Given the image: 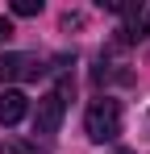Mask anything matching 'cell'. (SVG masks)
<instances>
[{"label": "cell", "mask_w": 150, "mask_h": 154, "mask_svg": "<svg viewBox=\"0 0 150 154\" xmlns=\"http://www.w3.org/2000/svg\"><path fill=\"white\" fill-rule=\"evenodd\" d=\"M83 129L92 142H113L121 133V104L113 96H100V100L88 104V117H83Z\"/></svg>", "instance_id": "1"}, {"label": "cell", "mask_w": 150, "mask_h": 154, "mask_svg": "<svg viewBox=\"0 0 150 154\" xmlns=\"http://www.w3.org/2000/svg\"><path fill=\"white\" fill-rule=\"evenodd\" d=\"M46 75V63L38 54H21V50H8L0 54V83H17V79H38Z\"/></svg>", "instance_id": "2"}, {"label": "cell", "mask_w": 150, "mask_h": 154, "mask_svg": "<svg viewBox=\"0 0 150 154\" xmlns=\"http://www.w3.org/2000/svg\"><path fill=\"white\" fill-rule=\"evenodd\" d=\"M63 117H67V100H63L58 92H46V96L38 100V112H33V133H42V137L58 133Z\"/></svg>", "instance_id": "3"}, {"label": "cell", "mask_w": 150, "mask_h": 154, "mask_svg": "<svg viewBox=\"0 0 150 154\" xmlns=\"http://www.w3.org/2000/svg\"><path fill=\"white\" fill-rule=\"evenodd\" d=\"M25 112H29V96H25L21 88H4L0 92V125H21Z\"/></svg>", "instance_id": "4"}, {"label": "cell", "mask_w": 150, "mask_h": 154, "mask_svg": "<svg viewBox=\"0 0 150 154\" xmlns=\"http://www.w3.org/2000/svg\"><path fill=\"white\" fill-rule=\"evenodd\" d=\"M13 13L17 17H38L42 13V0H13Z\"/></svg>", "instance_id": "5"}, {"label": "cell", "mask_w": 150, "mask_h": 154, "mask_svg": "<svg viewBox=\"0 0 150 154\" xmlns=\"http://www.w3.org/2000/svg\"><path fill=\"white\" fill-rule=\"evenodd\" d=\"M8 38H13V21H8V17H0V46H4Z\"/></svg>", "instance_id": "6"}]
</instances>
